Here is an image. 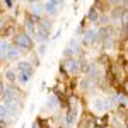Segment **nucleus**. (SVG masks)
<instances>
[{"mask_svg": "<svg viewBox=\"0 0 128 128\" xmlns=\"http://www.w3.org/2000/svg\"><path fill=\"white\" fill-rule=\"evenodd\" d=\"M125 125H126V128H128V118H126V121H125Z\"/></svg>", "mask_w": 128, "mask_h": 128, "instance_id": "obj_21", "label": "nucleus"}, {"mask_svg": "<svg viewBox=\"0 0 128 128\" xmlns=\"http://www.w3.org/2000/svg\"><path fill=\"white\" fill-rule=\"evenodd\" d=\"M46 51V48H44V44H41V48H40V53H44Z\"/></svg>", "mask_w": 128, "mask_h": 128, "instance_id": "obj_20", "label": "nucleus"}, {"mask_svg": "<svg viewBox=\"0 0 128 128\" xmlns=\"http://www.w3.org/2000/svg\"><path fill=\"white\" fill-rule=\"evenodd\" d=\"M26 29H28V32H26L28 36L34 31V24H32V20H28V22H26Z\"/></svg>", "mask_w": 128, "mask_h": 128, "instance_id": "obj_10", "label": "nucleus"}, {"mask_svg": "<svg viewBox=\"0 0 128 128\" xmlns=\"http://www.w3.org/2000/svg\"><path fill=\"white\" fill-rule=\"evenodd\" d=\"M55 106H56V101H55V99H51V101L48 102V108H55Z\"/></svg>", "mask_w": 128, "mask_h": 128, "instance_id": "obj_18", "label": "nucleus"}, {"mask_svg": "<svg viewBox=\"0 0 128 128\" xmlns=\"http://www.w3.org/2000/svg\"><path fill=\"white\" fill-rule=\"evenodd\" d=\"M16 43H17L19 46H22V48H26V50H32V46H34V44H32V40H31L26 32L17 34V36H16Z\"/></svg>", "mask_w": 128, "mask_h": 128, "instance_id": "obj_2", "label": "nucleus"}, {"mask_svg": "<svg viewBox=\"0 0 128 128\" xmlns=\"http://www.w3.org/2000/svg\"><path fill=\"white\" fill-rule=\"evenodd\" d=\"M75 116H77V114H75V109H74V111H68V116H67V123H68V125H72V123H74V120H75Z\"/></svg>", "mask_w": 128, "mask_h": 128, "instance_id": "obj_9", "label": "nucleus"}, {"mask_svg": "<svg viewBox=\"0 0 128 128\" xmlns=\"http://www.w3.org/2000/svg\"><path fill=\"white\" fill-rule=\"evenodd\" d=\"M9 50V44L5 43V41H2V56H5V51Z\"/></svg>", "mask_w": 128, "mask_h": 128, "instance_id": "obj_15", "label": "nucleus"}, {"mask_svg": "<svg viewBox=\"0 0 128 128\" xmlns=\"http://www.w3.org/2000/svg\"><path fill=\"white\" fill-rule=\"evenodd\" d=\"M56 5H60V2H56V0L48 2V4H46V7H44V10H46V12H50V14H53V12L56 10Z\"/></svg>", "mask_w": 128, "mask_h": 128, "instance_id": "obj_6", "label": "nucleus"}, {"mask_svg": "<svg viewBox=\"0 0 128 128\" xmlns=\"http://www.w3.org/2000/svg\"><path fill=\"white\" fill-rule=\"evenodd\" d=\"M96 38H98V32L90 29V31H87V32L84 34V43H86V44H90V43L96 41Z\"/></svg>", "mask_w": 128, "mask_h": 128, "instance_id": "obj_3", "label": "nucleus"}, {"mask_svg": "<svg viewBox=\"0 0 128 128\" xmlns=\"http://www.w3.org/2000/svg\"><path fill=\"white\" fill-rule=\"evenodd\" d=\"M17 68H19V80L22 84H26L32 77V67H31L28 62H19Z\"/></svg>", "mask_w": 128, "mask_h": 128, "instance_id": "obj_1", "label": "nucleus"}, {"mask_svg": "<svg viewBox=\"0 0 128 128\" xmlns=\"http://www.w3.org/2000/svg\"><path fill=\"white\" fill-rule=\"evenodd\" d=\"M89 20H98L99 19V14H98V9H96V7H92V9L89 10Z\"/></svg>", "mask_w": 128, "mask_h": 128, "instance_id": "obj_7", "label": "nucleus"}, {"mask_svg": "<svg viewBox=\"0 0 128 128\" xmlns=\"http://www.w3.org/2000/svg\"><path fill=\"white\" fill-rule=\"evenodd\" d=\"M4 4H5L7 7H14V2H12V0H7V2H4Z\"/></svg>", "mask_w": 128, "mask_h": 128, "instance_id": "obj_19", "label": "nucleus"}, {"mask_svg": "<svg viewBox=\"0 0 128 128\" xmlns=\"http://www.w3.org/2000/svg\"><path fill=\"white\" fill-rule=\"evenodd\" d=\"M36 123H38V126H40V128H48V121H44L43 118H38V120H36Z\"/></svg>", "mask_w": 128, "mask_h": 128, "instance_id": "obj_11", "label": "nucleus"}, {"mask_svg": "<svg viewBox=\"0 0 128 128\" xmlns=\"http://www.w3.org/2000/svg\"><path fill=\"white\" fill-rule=\"evenodd\" d=\"M41 28H43V29H46V31H50L51 22H50V20H41Z\"/></svg>", "mask_w": 128, "mask_h": 128, "instance_id": "obj_13", "label": "nucleus"}, {"mask_svg": "<svg viewBox=\"0 0 128 128\" xmlns=\"http://www.w3.org/2000/svg\"><path fill=\"white\" fill-rule=\"evenodd\" d=\"M63 65H65L67 72H75V70L79 68V63H77V62H75L74 58H68L67 62H65V63H63Z\"/></svg>", "mask_w": 128, "mask_h": 128, "instance_id": "obj_4", "label": "nucleus"}, {"mask_svg": "<svg viewBox=\"0 0 128 128\" xmlns=\"http://www.w3.org/2000/svg\"><path fill=\"white\" fill-rule=\"evenodd\" d=\"M123 92H125V94H128V80H125V82H123Z\"/></svg>", "mask_w": 128, "mask_h": 128, "instance_id": "obj_17", "label": "nucleus"}, {"mask_svg": "<svg viewBox=\"0 0 128 128\" xmlns=\"http://www.w3.org/2000/svg\"><path fill=\"white\" fill-rule=\"evenodd\" d=\"M17 56H19V50H17V48H12L9 51V55H7V58H9V60H16Z\"/></svg>", "mask_w": 128, "mask_h": 128, "instance_id": "obj_8", "label": "nucleus"}, {"mask_svg": "<svg viewBox=\"0 0 128 128\" xmlns=\"http://www.w3.org/2000/svg\"><path fill=\"white\" fill-rule=\"evenodd\" d=\"M87 74H89V77H92V79H96L99 75V72H98V65L96 63H92V65H89L87 67Z\"/></svg>", "mask_w": 128, "mask_h": 128, "instance_id": "obj_5", "label": "nucleus"}, {"mask_svg": "<svg viewBox=\"0 0 128 128\" xmlns=\"http://www.w3.org/2000/svg\"><path fill=\"white\" fill-rule=\"evenodd\" d=\"M38 32H40L38 36H40L41 40H46V38H48V31H46V29H43V28H41V29L38 31Z\"/></svg>", "mask_w": 128, "mask_h": 128, "instance_id": "obj_12", "label": "nucleus"}, {"mask_svg": "<svg viewBox=\"0 0 128 128\" xmlns=\"http://www.w3.org/2000/svg\"><path fill=\"white\" fill-rule=\"evenodd\" d=\"M7 79H9L10 82H14V80H16V74H14L12 70H9V72H7Z\"/></svg>", "mask_w": 128, "mask_h": 128, "instance_id": "obj_14", "label": "nucleus"}, {"mask_svg": "<svg viewBox=\"0 0 128 128\" xmlns=\"http://www.w3.org/2000/svg\"><path fill=\"white\" fill-rule=\"evenodd\" d=\"M94 106H96V109H104L106 108V104H104V102H99V101L94 102Z\"/></svg>", "mask_w": 128, "mask_h": 128, "instance_id": "obj_16", "label": "nucleus"}]
</instances>
